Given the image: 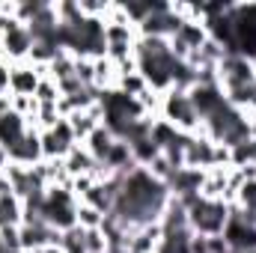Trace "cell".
Masks as SVG:
<instances>
[{
	"label": "cell",
	"instance_id": "6da1fadb",
	"mask_svg": "<svg viewBox=\"0 0 256 253\" xmlns=\"http://www.w3.org/2000/svg\"><path fill=\"white\" fill-rule=\"evenodd\" d=\"M188 208V224H191L194 236H224L226 224H230V202L224 200H206V196H188L182 200Z\"/></svg>",
	"mask_w": 256,
	"mask_h": 253
},
{
	"label": "cell",
	"instance_id": "7a4b0ae2",
	"mask_svg": "<svg viewBox=\"0 0 256 253\" xmlns=\"http://www.w3.org/2000/svg\"><path fill=\"white\" fill-rule=\"evenodd\" d=\"M161 120L170 122V126L176 128V131H182V134H196L200 126H202L200 116H196V110H194L191 98H188V92H182V90H167L164 92Z\"/></svg>",
	"mask_w": 256,
	"mask_h": 253
},
{
	"label": "cell",
	"instance_id": "3957f363",
	"mask_svg": "<svg viewBox=\"0 0 256 253\" xmlns=\"http://www.w3.org/2000/svg\"><path fill=\"white\" fill-rule=\"evenodd\" d=\"M224 242L232 253H254L256 250V226L238 218V206L230 202V224L224 230Z\"/></svg>",
	"mask_w": 256,
	"mask_h": 253
},
{
	"label": "cell",
	"instance_id": "277c9868",
	"mask_svg": "<svg viewBox=\"0 0 256 253\" xmlns=\"http://www.w3.org/2000/svg\"><path fill=\"white\" fill-rule=\"evenodd\" d=\"M188 98H191L200 122L208 120L212 114H218V110L226 104V96H224V90H220L218 84H194L191 90H188Z\"/></svg>",
	"mask_w": 256,
	"mask_h": 253
},
{
	"label": "cell",
	"instance_id": "5b68a950",
	"mask_svg": "<svg viewBox=\"0 0 256 253\" xmlns=\"http://www.w3.org/2000/svg\"><path fill=\"white\" fill-rule=\"evenodd\" d=\"M185 167L191 170H212L214 167V140L206 134H191L185 143Z\"/></svg>",
	"mask_w": 256,
	"mask_h": 253
},
{
	"label": "cell",
	"instance_id": "8992f818",
	"mask_svg": "<svg viewBox=\"0 0 256 253\" xmlns=\"http://www.w3.org/2000/svg\"><path fill=\"white\" fill-rule=\"evenodd\" d=\"M0 45H3V54H6V63H27L30 51H33V36L24 24H18L15 30H9L6 36H0Z\"/></svg>",
	"mask_w": 256,
	"mask_h": 253
},
{
	"label": "cell",
	"instance_id": "52a82bcc",
	"mask_svg": "<svg viewBox=\"0 0 256 253\" xmlns=\"http://www.w3.org/2000/svg\"><path fill=\"white\" fill-rule=\"evenodd\" d=\"M202 179H206V170H191V167H182L173 173V179L167 182V190L179 200H188V196H196L200 188H202Z\"/></svg>",
	"mask_w": 256,
	"mask_h": 253
},
{
	"label": "cell",
	"instance_id": "ba28073f",
	"mask_svg": "<svg viewBox=\"0 0 256 253\" xmlns=\"http://www.w3.org/2000/svg\"><path fill=\"white\" fill-rule=\"evenodd\" d=\"M39 72L30 63H12V74H9V90L12 96H33L39 86Z\"/></svg>",
	"mask_w": 256,
	"mask_h": 253
},
{
	"label": "cell",
	"instance_id": "9c48e42d",
	"mask_svg": "<svg viewBox=\"0 0 256 253\" xmlns=\"http://www.w3.org/2000/svg\"><path fill=\"white\" fill-rule=\"evenodd\" d=\"M63 170L68 173V179H78V176H86V173H92V176H96L98 161L84 149V143H78V146H72V149H68V155L63 158Z\"/></svg>",
	"mask_w": 256,
	"mask_h": 253
},
{
	"label": "cell",
	"instance_id": "30bf717a",
	"mask_svg": "<svg viewBox=\"0 0 256 253\" xmlns=\"http://www.w3.org/2000/svg\"><path fill=\"white\" fill-rule=\"evenodd\" d=\"M116 80H120V72H116V63L110 57L92 60V90H98V92L116 90Z\"/></svg>",
	"mask_w": 256,
	"mask_h": 253
},
{
	"label": "cell",
	"instance_id": "8fae6325",
	"mask_svg": "<svg viewBox=\"0 0 256 253\" xmlns=\"http://www.w3.org/2000/svg\"><path fill=\"white\" fill-rule=\"evenodd\" d=\"M114 143H116L114 131H110L108 126H98L92 134H90V137H86V140H84V149H86V152H90V155L102 164V161L108 158V152H110V146H114Z\"/></svg>",
	"mask_w": 256,
	"mask_h": 253
},
{
	"label": "cell",
	"instance_id": "7c38bea8",
	"mask_svg": "<svg viewBox=\"0 0 256 253\" xmlns=\"http://www.w3.org/2000/svg\"><path fill=\"white\" fill-rule=\"evenodd\" d=\"M27 134V122L12 110V114H6L3 120H0V146H6V149H12V146H18L21 143V137Z\"/></svg>",
	"mask_w": 256,
	"mask_h": 253
},
{
	"label": "cell",
	"instance_id": "4fadbf2b",
	"mask_svg": "<svg viewBox=\"0 0 256 253\" xmlns=\"http://www.w3.org/2000/svg\"><path fill=\"white\" fill-rule=\"evenodd\" d=\"M24 224V200L15 194L0 196V226H21Z\"/></svg>",
	"mask_w": 256,
	"mask_h": 253
},
{
	"label": "cell",
	"instance_id": "5bb4252c",
	"mask_svg": "<svg viewBox=\"0 0 256 253\" xmlns=\"http://www.w3.org/2000/svg\"><path fill=\"white\" fill-rule=\"evenodd\" d=\"M104 212L90 206V202H78V226L80 230H102L104 226Z\"/></svg>",
	"mask_w": 256,
	"mask_h": 253
},
{
	"label": "cell",
	"instance_id": "9a60e30c",
	"mask_svg": "<svg viewBox=\"0 0 256 253\" xmlns=\"http://www.w3.org/2000/svg\"><path fill=\"white\" fill-rule=\"evenodd\" d=\"M33 98H36L39 104H57V102L63 98V92H60V86H57L54 78H42L39 86H36V92H33Z\"/></svg>",
	"mask_w": 256,
	"mask_h": 253
},
{
	"label": "cell",
	"instance_id": "2e32d148",
	"mask_svg": "<svg viewBox=\"0 0 256 253\" xmlns=\"http://www.w3.org/2000/svg\"><path fill=\"white\" fill-rule=\"evenodd\" d=\"M116 90L126 92V96H131V98H137V96H143L149 86H146V80H143L140 72H131V74H122V78L116 80Z\"/></svg>",
	"mask_w": 256,
	"mask_h": 253
},
{
	"label": "cell",
	"instance_id": "e0dca14e",
	"mask_svg": "<svg viewBox=\"0 0 256 253\" xmlns=\"http://www.w3.org/2000/svg\"><path fill=\"white\" fill-rule=\"evenodd\" d=\"M244 164H256V137L238 143L232 149V167H244Z\"/></svg>",
	"mask_w": 256,
	"mask_h": 253
},
{
	"label": "cell",
	"instance_id": "ac0fdd59",
	"mask_svg": "<svg viewBox=\"0 0 256 253\" xmlns=\"http://www.w3.org/2000/svg\"><path fill=\"white\" fill-rule=\"evenodd\" d=\"M84 250L108 253V236H104V230H84Z\"/></svg>",
	"mask_w": 256,
	"mask_h": 253
},
{
	"label": "cell",
	"instance_id": "d6986e66",
	"mask_svg": "<svg viewBox=\"0 0 256 253\" xmlns=\"http://www.w3.org/2000/svg\"><path fill=\"white\" fill-rule=\"evenodd\" d=\"M146 170H149V173H152V176H155L158 182H164V185H167V182L173 179V173H176V170H173V164H170V161H167L164 155L152 158V161L146 164Z\"/></svg>",
	"mask_w": 256,
	"mask_h": 253
},
{
	"label": "cell",
	"instance_id": "ffe728a7",
	"mask_svg": "<svg viewBox=\"0 0 256 253\" xmlns=\"http://www.w3.org/2000/svg\"><path fill=\"white\" fill-rule=\"evenodd\" d=\"M236 206L242 212H256V179L242 185V190L236 194Z\"/></svg>",
	"mask_w": 256,
	"mask_h": 253
},
{
	"label": "cell",
	"instance_id": "44dd1931",
	"mask_svg": "<svg viewBox=\"0 0 256 253\" xmlns=\"http://www.w3.org/2000/svg\"><path fill=\"white\" fill-rule=\"evenodd\" d=\"M74 78H78L84 86L92 90V60H90V57H78V60H74Z\"/></svg>",
	"mask_w": 256,
	"mask_h": 253
},
{
	"label": "cell",
	"instance_id": "7402d4cb",
	"mask_svg": "<svg viewBox=\"0 0 256 253\" xmlns=\"http://www.w3.org/2000/svg\"><path fill=\"white\" fill-rule=\"evenodd\" d=\"M51 131H54V137H57L60 143H66L68 149H72V146H78V140H74V131H72V122H68V120H60V122L51 128Z\"/></svg>",
	"mask_w": 256,
	"mask_h": 253
},
{
	"label": "cell",
	"instance_id": "603a6c76",
	"mask_svg": "<svg viewBox=\"0 0 256 253\" xmlns=\"http://www.w3.org/2000/svg\"><path fill=\"white\" fill-rule=\"evenodd\" d=\"M0 242L6 244V250L21 253V238H18V226H0Z\"/></svg>",
	"mask_w": 256,
	"mask_h": 253
},
{
	"label": "cell",
	"instance_id": "cb8c5ba5",
	"mask_svg": "<svg viewBox=\"0 0 256 253\" xmlns=\"http://www.w3.org/2000/svg\"><path fill=\"white\" fill-rule=\"evenodd\" d=\"M9 74H12V63L0 60V96H12V90H9Z\"/></svg>",
	"mask_w": 256,
	"mask_h": 253
},
{
	"label": "cell",
	"instance_id": "d4e9b609",
	"mask_svg": "<svg viewBox=\"0 0 256 253\" xmlns=\"http://www.w3.org/2000/svg\"><path fill=\"white\" fill-rule=\"evenodd\" d=\"M238 173L244 176V182H254L256 179V164H244V167H238Z\"/></svg>",
	"mask_w": 256,
	"mask_h": 253
},
{
	"label": "cell",
	"instance_id": "484cf974",
	"mask_svg": "<svg viewBox=\"0 0 256 253\" xmlns=\"http://www.w3.org/2000/svg\"><path fill=\"white\" fill-rule=\"evenodd\" d=\"M6 114H12V96H0V120Z\"/></svg>",
	"mask_w": 256,
	"mask_h": 253
},
{
	"label": "cell",
	"instance_id": "4316f807",
	"mask_svg": "<svg viewBox=\"0 0 256 253\" xmlns=\"http://www.w3.org/2000/svg\"><path fill=\"white\" fill-rule=\"evenodd\" d=\"M3 194H12V188H9V176H6V170H0V196Z\"/></svg>",
	"mask_w": 256,
	"mask_h": 253
},
{
	"label": "cell",
	"instance_id": "83f0119b",
	"mask_svg": "<svg viewBox=\"0 0 256 253\" xmlns=\"http://www.w3.org/2000/svg\"><path fill=\"white\" fill-rule=\"evenodd\" d=\"M9 164H12V161H9V149H6V146H0V170H6Z\"/></svg>",
	"mask_w": 256,
	"mask_h": 253
},
{
	"label": "cell",
	"instance_id": "f1b7e54d",
	"mask_svg": "<svg viewBox=\"0 0 256 253\" xmlns=\"http://www.w3.org/2000/svg\"><path fill=\"white\" fill-rule=\"evenodd\" d=\"M33 253H63V248H57V244H45V248H39V250Z\"/></svg>",
	"mask_w": 256,
	"mask_h": 253
},
{
	"label": "cell",
	"instance_id": "f546056e",
	"mask_svg": "<svg viewBox=\"0 0 256 253\" xmlns=\"http://www.w3.org/2000/svg\"><path fill=\"white\" fill-rule=\"evenodd\" d=\"M9 253H12V250H9Z\"/></svg>",
	"mask_w": 256,
	"mask_h": 253
},
{
	"label": "cell",
	"instance_id": "4dcf8cb0",
	"mask_svg": "<svg viewBox=\"0 0 256 253\" xmlns=\"http://www.w3.org/2000/svg\"><path fill=\"white\" fill-rule=\"evenodd\" d=\"M254 253H256V250H254Z\"/></svg>",
	"mask_w": 256,
	"mask_h": 253
}]
</instances>
